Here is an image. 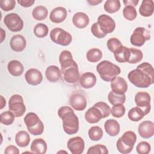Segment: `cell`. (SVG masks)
I'll list each match as a JSON object with an SVG mask.
<instances>
[{"instance_id":"6","label":"cell","mask_w":154,"mask_h":154,"mask_svg":"<svg viewBox=\"0 0 154 154\" xmlns=\"http://www.w3.org/2000/svg\"><path fill=\"white\" fill-rule=\"evenodd\" d=\"M24 122L29 132L33 135L42 134L44 125L38 116L34 112H28L24 117Z\"/></svg>"},{"instance_id":"13","label":"cell","mask_w":154,"mask_h":154,"mask_svg":"<svg viewBox=\"0 0 154 154\" xmlns=\"http://www.w3.org/2000/svg\"><path fill=\"white\" fill-rule=\"evenodd\" d=\"M67 146L72 154H81L84 150L85 143L81 137H75L68 140Z\"/></svg>"},{"instance_id":"45","label":"cell","mask_w":154,"mask_h":154,"mask_svg":"<svg viewBox=\"0 0 154 154\" xmlns=\"http://www.w3.org/2000/svg\"><path fill=\"white\" fill-rule=\"evenodd\" d=\"M15 0H3L0 1V7L5 11H8L13 10L15 7Z\"/></svg>"},{"instance_id":"5","label":"cell","mask_w":154,"mask_h":154,"mask_svg":"<svg viewBox=\"0 0 154 154\" xmlns=\"http://www.w3.org/2000/svg\"><path fill=\"white\" fill-rule=\"evenodd\" d=\"M136 141V134L133 131H126L118 139L116 143L117 149L121 153H129L132 152Z\"/></svg>"},{"instance_id":"24","label":"cell","mask_w":154,"mask_h":154,"mask_svg":"<svg viewBox=\"0 0 154 154\" xmlns=\"http://www.w3.org/2000/svg\"><path fill=\"white\" fill-rule=\"evenodd\" d=\"M106 132L111 137H114L119 134L120 129L119 122L114 119H108L104 124Z\"/></svg>"},{"instance_id":"21","label":"cell","mask_w":154,"mask_h":154,"mask_svg":"<svg viewBox=\"0 0 154 154\" xmlns=\"http://www.w3.org/2000/svg\"><path fill=\"white\" fill-rule=\"evenodd\" d=\"M102 118V115L99 109L94 106L90 108L85 113V119L89 123L99 122Z\"/></svg>"},{"instance_id":"50","label":"cell","mask_w":154,"mask_h":154,"mask_svg":"<svg viewBox=\"0 0 154 154\" xmlns=\"http://www.w3.org/2000/svg\"><path fill=\"white\" fill-rule=\"evenodd\" d=\"M102 0H88L87 2L89 3L91 5H97L101 3Z\"/></svg>"},{"instance_id":"31","label":"cell","mask_w":154,"mask_h":154,"mask_svg":"<svg viewBox=\"0 0 154 154\" xmlns=\"http://www.w3.org/2000/svg\"><path fill=\"white\" fill-rule=\"evenodd\" d=\"M108 101L112 105L117 104H123L126 100L125 94H118L113 91H111L108 95Z\"/></svg>"},{"instance_id":"20","label":"cell","mask_w":154,"mask_h":154,"mask_svg":"<svg viewBox=\"0 0 154 154\" xmlns=\"http://www.w3.org/2000/svg\"><path fill=\"white\" fill-rule=\"evenodd\" d=\"M79 84L82 88L88 89L93 87L96 83V77L91 72L83 73L79 78Z\"/></svg>"},{"instance_id":"32","label":"cell","mask_w":154,"mask_h":154,"mask_svg":"<svg viewBox=\"0 0 154 154\" xmlns=\"http://www.w3.org/2000/svg\"><path fill=\"white\" fill-rule=\"evenodd\" d=\"M121 4L119 0H107L103 8L108 13H114L117 12L120 8Z\"/></svg>"},{"instance_id":"36","label":"cell","mask_w":154,"mask_h":154,"mask_svg":"<svg viewBox=\"0 0 154 154\" xmlns=\"http://www.w3.org/2000/svg\"><path fill=\"white\" fill-rule=\"evenodd\" d=\"M89 138L92 141H99L103 137V131L99 127L97 126L91 127L88 132Z\"/></svg>"},{"instance_id":"15","label":"cell","mask_w":154,"mask_h":154,"mask_svg":"<svg viewBox=\"0 0 154 154\" xmlns=\"http://www.w3.org/2000/svg\"><path fill=\"white\" fill-rule=\"evenodd\" d=\"M25 78L27 83L32 85H37L40 84L43 80V76L41 72L34 68L30 69L26 72Z\"/></svg>"},{"instance_id":"42","label":"cell","mask_w":154,"mask_h":154,"mask_svg":"<svg viewBox=\"0 0 154 154\" xmlns=\"http://www.w3.org/2000/svg\"><path fill=\"white\" fill-rule=\"evenodd\" d=\"M93 106L97 108L101 112L102 118H105L109 116L111 113V108L109 105L104 102H98L96 103Z\"/></svg>"},{"instance_id":"44","label":"cell","mask_w":154,"mask_h":154,"mask_svg":"<svg viewBox=\"0 0 154 154\" xmlns=\"http://www.w3.org/2000/svg\"><path fill=\"white\" fill-rule=\"evenodd\" d=\"M150 145L146 141L140 142L136 147L137 152L139 154H148L150 152Z\"/></svg>"},{"instance_id":"19","label":"cell","mask_w":154,"mask_h":154,"mask_svg":"<svg viewBox=\"0 0 154 154\" xmlns=\"http://www.w3.org/2000/svg\"><path fill=\"white\" fill-rule=\"evenodd\" d=\"M10 45L12 50L16 52H21L25 49L26 42L25 37L20 34L13 35L10 42Z\"/></svg>"},{"instance_id":"43","label":"cell","mask_w":154,"mask_h":154,"mask_svg":"<svg viewBox=\"0 0 154 154\" xmlns=\"http://www.w3.org/2000/svg\"><path fill=\"white\" fill-rule=\"evenodd\" d=\"M87 153L88 154H107L108 153V150L105 146L102 144H96L90 147Z\"/></svg>"},{"instance_id":"48","label":"cell","mask_w":154,"mask_h":154,"mask_svg":"<svg viewBox=\"0 0 154 154\" xmlns=\"http://www.w3.org/2000/svg\"><path fill=\"white\" fill-rule=\"evenodd\" d=\"M17 2L23 7H29L32 6L34 2V0H17Z\"/></svg>"},{"instance_id":"23","label":"cell","mask_w":154,"mask_h":154,"mask_svg":"<svg viewBox=\"0 0 154 154\" xmlns=\"http://www.w3.org/2000/svg\"><path fill=\"white\" fill-rule=\"evenodd\" d=\"M89 17L85 13L77 12L76 13L72 18V22L73 25L80 29L85 28L89 23Z\"/></svg>"},{"instance_id":"41","label":"cell","mask_w":154,"mask_h":154,"mask_svg":"<svg viewBox=\"0 0 154 154\" xmlns=\"http://www.w3.org/2000/svg\"><path fill=\"white\" fill-rule=\"evenodd\" d=\"M125 111V107L123 104H117L112 106L111 109V113L113 117L120 118L124 116Z\"/></svg>"},{"instance_id":"25","label":"cell","mask_w":154,"mask_h":154,"mask_svg":"<svg viewBox=\"0 0 154 154\" xmlns=\"http://www.w3.org/2000/svg\"><path fill=\"white\" fill-rule=\"evenodd\" d=\"M30 148L32 153L44 154L47 151V144L43 139L36 138L32 141Z\"/></svg>"},{"instance_id":"8","label":"cell","mask_w":154,"mask_h":154,"mask_svg":"<svg viewBox=\"0 0 154 154\" xmlns=\"http://www.w3.org/2000/svg\"><path fill=\"white\" fill-rule=\"evenodd\" d=\"M8 109L13 112L15 117L23 116L25 112L26 107L22 96L17 94L11 96L8 102Z\"/></svg>"},{"instance_id":"16","label":"cell","mask_w":154,"mask_h":154,"mask_svg":"<svg viewBox=\"0 0 154 154\" xmlns=\"http://www.w3.org/2000/svg\"><path fill=\"white\" fill-rule=\"evenodd\" d=\"M138 132L143 138H149L154 134V123L149 120L142 122L138 126Z\"/></svg>"},{"instance_id":"2","label":"cell","mask_w":154,"mask_h":154,"mask_svg":"<svg viewBox=\"0 0 154 154\" xmlns=\"http://www.w3.org/2000/svg\"><path fill=\"white\" fill-rule=\"evenodd\" d=\"M58 115L63 121V128L68 135H73L79 130V119L73 109L68 106L59 108Z\"/></svg>"},{"instance_id":"39","label":"cell","mask_w":154,"mask_h":154,"mask_svg":"<svg viewBox=\"0 0 154 154\" xmlns=\"http://www.w3.org/2000/svg\"><path fill=\"white\" fill-rule=\"evenodd\" d=\"M106 46L109 51L112 53H115L119 49H120L123 45L121 42L117 38L112 37L109 38L106 43Z\"/></svg>"},{"instance_id":"7","label":"cell","mask_w":154,"mask_h":154,"mask_svg":"<svg viewBox=\"0 0 154 154\" xmlns=\"http://www.w3.org/2000/svg\"><path fill=\"white\" fill-rule=\"evenodd\" d=\"M50 38L55 43L64 46L69 45L72 40L71 34L61 28H55L52 29Z\"/></svg>"},{"instance_id":"47","label":"cell","mask_w":154,"mask_h":154,"mask_svg":"<svg viewBox=\"0 0 154 154\" xmlns=\"http://www.w3.org/2000/svg\"><path fill=\"white\" fill-rule=\"evenodd\" d=\"M5 154H19V150L17 147L13 145L8 146L4 151Z\"/></svg>"},{"instance_id":"38","label":"cell","mask_w":154,"mask_h":154,"mask_svg":"<svg viewBox=\"0 0 154 154\" xmlns=\"http://www.w3.org/2000/svg\"><path fill=\"white\" fill-rule=\"evenodd\" d=\"M123 17L128 20H134L137 16L136 9L134 7L131 5H126L123 10Z\"/></svg>"},{"instance_id":"4","label":"cell","mask_w":154,"mask_h":154,"mask_svg":"<svg viewBox=\"0 0 154 154\" xmlns=\"http://www.w3.org/2000/svg\"><path fill=\"white\" fill-rule=\"evenodd\" d=\"M96 70L101 79L106 82H111L121 72L118 66L108 60L99 63L97 65Z\"/></svg>"},{"instance_id":"49","label":"cell","mask_w":154,"mask_h":154,"mask_svg":"<svg viewBox=\"0 0 154 154\" xmlns=\"http://www.w3.org/2000/svg\"><path fill=\"white\" fill-rule=\"evenodd\" d=\"M138 2H139V1H138V0H130V1L129 0V1H127V0L125 1L124 0L123 1V2L124 3L125 5H131V6H133V7L136 6L138 4Z\"/></svg>"},{"instance_id":"9","label":"cell","mask_w":154,"mask_h":154,"mask_svg":"<svg viewBox=\"0 0 154 154\" xmlns=\"http://www.w3.org/2000/svg\"><path fill=\"white\" fill-rule=\"evenodd\" d=\"M150 38V34L149 31L144 27H137L134 31L130 38L131 43L135 46L140 47L143 46L145 42Z\"/></svg>"},{"instance_id":"22","label":"cell","mask_w":154,"mask_h":154,"mask_svg":"<svg viewBox=\"0 0 154 154\" xmlns=\"http://www.w3.org/2000/svg\"><path fill=\"white\" fill-rule=\"evenodd\" d=\"M45 76L47 80L49 82H55L60 79L61 77V72L57 66L51 65L46 68Z\"/></svg>"},{"instance_id":"51","label":"cell","mask_w":154,"mask_h":154,"mask_svg":"<svg viewBox=\"0 0 154 154\" xmlns=\"http://www.w3.org/2000/svg\"><path fill=\"white\" fill-rule=\"evenodd\" d=\"M1 43H2L3 42V40H4V38H5V31L1 28Z\"/></svg>"},{"instance_id":"34","label":"cell","mask_w":154,"mask_h":154,"mask_svg":"<svg viewBox=\"0 0 154 154\" xmlns=\"http://www.w3.org/2000/svg\"><path fill=\"white\" fill-rule=\"evenodd\" d=\"M130 55L128 63L131 64H135L141 61L143 57V52L141 50L135 48H129Z\"/></svg>"},{"instance_id":"28","label":"cell","mask_w":154,"mask_h":154,"mask_svg":"<svg viewBox=\"0 0 154 154\" xmlns=\"http://www.w3.org/2000/svg\"><path fill=\"white\" fill-rule=\"evenodd\" d=\"M15 141L18 146L20 147H26L29 143L30 136L29 134L25 131H19L16 134Z\"/></svg>"},{"instance_id":"18","label":"cell","mask_w":154,"mask_h":154,"mask_svg":"<svg viewBox=\"0 0 154 154\" xmlns=\"http://www.w3.org/2000/svg\"><path fill=\"white\" fill-rule=\"evenodd\" d=\"M67 12L65 8L63 7H57L54 8L49 15V19L51 22L59 23L63 22L67 17Z\"/></svg>"},{"instance_id":"30","label":"cell","mask_w":154,"mask_h":154,"mask_svg":"<svg viewBox=\"0 0 154 154\" xmlns=\"http://www.w3.org/2000/svg\"><path fill=\"white\" fill-rule=\"evenodd\" d=\"M48 14V9L43 5L35 7L32 11V16L33 18L37 20H42L45 19L47 17Z\"/></svg>"},{"instance_id":"29","label":"cell","mask_w":154,"mask_h":154,"mask_svg":"<svg viewBox=\"0 0 154 154\" xmlns=\"http://www.w3.org/2000/svg\"><path fill=\"white\" fill-rule=\"evenodd\" d=\"M129 55H130L129 48L123 46H122L115 53H114L115 60L119 63L128 62L129 60Z\"/></svg>"},{"instance_id":"40","label":"cell","mask_w":154,"mask_h":154,"mask_svg":"<svg viewBox=\"0 0 154 154\" xmlns=\"http://www.w3.org/2000/svg\"><path fill=\"white\" fill-rule=\"evenodd\" d=\"M1 123L5 125H11L14 120V115L10 111L3 112L1 114Z\"/></svg>"},{"instance_id":"14","label":"cell","mask_w":154,"mask_h":154,"mask_svg":"<svg viewBox=\"0 0 154 154\" xmlns=\"http://www.w3.org/2000/svg\"><path fill=\"white\" fill-rule=\"evenodd\" d=\"M69 103L72 107L76 111L84 110L87 104L85 96L79 93H75L71 95L69 99Z\"/></svg>"},{"instance_id":"3","label":"cell","mask_w":154,"mask_h":154,"mask_svg":"<svg viewBox=\"0 0 154 154\" xmlns=\"http://www.w3.org/2000/svg\"><path fill=\"white\" fill-rule=\"evenodd\" d=\"M61 72L66 82L69 84H75L79 79L80 76L77 63L70 58L60 63Z\"/></svg>"},{"instance_id":"52","label":"cell","mask_w":154,"mask_h":154,"mask_svg":"<svg viewBox=\"0 0 154 154\" xmlns=\"http://www.w3.org/2000/svg\"><path fill=\"white\" fill-rule=\"evenodd\" d=\"M1 109H2L6 105V101L5 99L2 96H1Z\"/></svg>"},{"instance_id":"35","label":"cell","mask_w":154,"mask_h":154,"mask_svg":"<svg viewBox=\"0 0 154 154\" xmlns=\"http://www.w3.org/2000/svg\"><path fill=\"white\" fill-rule=\"evenodd\" d=\"M144 116L145 114L143 111L138 106L131 108L128 114V118L132 122H138L141 120Z\"/></svg>"},{"instance_id":"27","label":"cell","mask_w":154,"mask_h":154,"mask_svg":"<svg viewBox=\"0 0 154 154\" xmlns=\"http://www.w3.org/2000/svg\"><path fill=\"white\" fill-rule=\"evenodd\" d=\"M154 3L152 0H143L139 8L140 14L144 17H149L153 14Z\"/></svg>"},{"instance_id":"46","label":"cell","mask_w":154,"mask_h":154,"mask_svg":"<svg viewBox=\"0 0 154 154\" xmlns=\"http://www.w3.org/2000/svg\"><path fill=\"white\" fill-rule=\"evenodd\" d=\"M91 33L93 34V35L98 38H103L106 35V34H105L100 29L97 22H95L92 25L91 27Z\"/></svg>"},{"instance_id":"10","label":"cell","mask_w":154,"mask_h":154,"mask_svg":"<svg viewBox=\"0 0 154 154\" xmlns=\"http://www.w3.org/2000/svg\"><path fill=\"white\" fill-rule=\"evenodd\" d=\"M4 22L8 29L12 32H19L23 27V22L22 18L16 13L7 14L4 19Z\"/></svg>"},{"instance_id":"17","label":"cell","mask_w":154,"mask_h":154,"mask_svg":"<svg viewBox=\"0 0 154 154\" xmlns=\"http://www.w3.org/2000/svg\"><path fill=\"white\" fill-rule=\"evenodd\" d=\"M112 91L118 94H125L128 90V84L125 79L120 76H117L111 81Z\"/></svg>"},{"instance_id":"12","label":"cell","mask_w":154,"mask_h":154,"mask_svg":"<svg viewBox=\"0 0 154 154\" xmlns=\"http://www.w3.org/2000/svg\"><path fill=\"white\" fill-rule=\"evenodd\" d=\"M97 23L100 29L107 35L111 33L116 28V23L114 19L107 14H101L97 18Z\"/></svg>"},{"instance_id":"37","label":"cell","mask_w":154,"mask_h":154,"mask_svg":"<svg viewBox=\"0 0 154 154\" xmlns=\"http://www.w3.org/2000/svg\"><path fill=\"white\" fill-rule=\"evenodd\" d=\"M49 32L48 27L46 25L43 23H37L34 28V34L38 38L46 37Z\"/></svg>"},{"instance_id":"33","label":"cell","mask_w":154,"mask_h":154,"mask_svg":"<svg viewBox=\"0 0 154 154\" xmlns=\"http://www.w3.org/2000/svg\"><path fill=\"white\" fill-rule=\"evenodd\" d=\"M102 57V52L97 48L90 49L86 54V58L87 60L91 63H96L100 61Z\"/></svg>"},{"instance_id":"26","label":"cell","mask_w":154,"mask_h":154,"mask_svg":"<svg viewBox=\"0 0 154 154\" xmlns=\"http://www.w3.org/2000/svg\"><path fill=\"white\" fill-rule=\"evenodd\" d=\"M7 69L9 73L14 76H19L22 75L24 68L22 64L18 60H11L7 64Z\"/></svg>"},{"instance_id":"11","label":"cell","mask_w":154,"mask_h":154,"mask_svg":"<svg viewBox=\"0 0 154 154\" xmlns=\"http://www.w3.org/2000/svg\"><path fill=\"white\" fill-rule=\"evenodd\" d=\"M151 97L150 94L145 91H139L135 96V102L137 106L140 108L144 114L147 115L150 111Z\"/></svg>"},{"instance_id":"1","label":"cell","mask_w":154,"mask_h":154,"mask_svg":"<svg viewBox=\"0 0 154 154\" xmlns=\"http://www.w3.org/2000/svg\"><path fill=\"white\" fill-rule=\"evenodd\" d=\"M128 78L137 87L147 88L154 82L153 66L149 63H143L129 72Z\"/></svg>"}]
</instances>
